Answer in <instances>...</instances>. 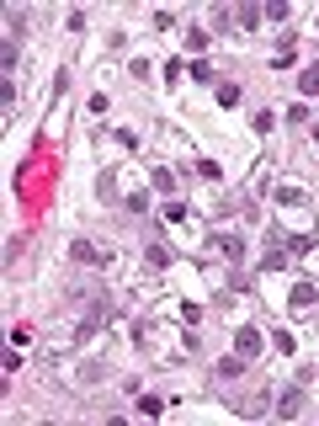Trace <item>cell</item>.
<instances>
[{
	"label": "cell",
	"instance_id": "9a60e30c",
	"mask_svg": "<svg viewBox=\"0 0 319 426\" xmlns=\"http://www.w3.org/2000/svg\"><path fill=\"white\" fill-rule=\"evenodd\" d=\"M144 256H149L155 266H170V262H176V256H170V251H165L160 240H149V245H144Z\"/></svg>",
	"mask_w": 319,
	"mask_h": 426
},
{
	"label": "cell",
	"instance_id": "4fadbf2b",
	"mask_svg": "<svg viewBox=\"0 0 319 426\" xmlns=\"http://www.w3.org/2000/svg\"><path fill=\"white\" fill-rule=\"evenodd\" d=\"M298 91L303 96H319V64H309V70L298 75Z\"/></svg>",
	"mask_w": 319,
	"mask_h": 426
},
{
	"label": "cell",
	"instance_id": "52a82bcc",
	"mask_svg": "<svg viewBox=\"0 0 319 426\" xmlns=\"http://www.w3.org/2000/svg\"><path fill=\"white\" fill-rule=\"evenodd\" d=\"M149 182H155V192H160V198H176V176H170L165 165H160V171H149Z\"/></svg>",
	"mask_w": 319,
	"mask_h": 426
},
{
	"label": "cell",
	"instance_id": "44dd1931",
	"mask_svg": "<svg viewBox=\"0 0 319 426\" xmlns=\"http://www.w3.org/2000/svg\"><path fill=\"white\" fill-rule=\"evenodd\" d=\"M192 81L208 85V81H213V64H208V59H192Z\"/></svg>",
	"mask_w": 319,
	"mask_h": 426
},
{
	"label": "cell",
	"instance_id": "3957f363",
	"mask_svg": "<svg viewBox=\"0 0 319 426\" xmlns=\"http://www.w3.org/2000/svg\"><path fill=\"white\" fill-rule=\"evenodd\" d=\"M303 405H309V389H303V384H287V389L277 394V416H282V421H293Z\"/></svg>",
	"mask_w": 319,
	"mask_h": 426
},
{
	"label": "cell",
	"instance_id": "8992f818",
	"mask_svg": "<svg viewBox=\"0 0 319 426\" xmlns=\"http://www.w3.org/2000/svg\"><path fill=\"white\" fill-rule=\"evenodd\" d=\"M287 304H293V309H314V283H293Z\"/></svg>",
	"mask_w": 319,
	"mask_h": 426
},
{
	"label": "cell",
	"instance_id": "277c9868",
	"mask_svg": "<svg viewBox=\"0 0 319 426\" xmlns=\"http://www.w3.org/2000/svg\"><path fill=\"white\" fill-rule=\"evenodd\" d=\"M69 256H75V262H85V266H107V262H112V251H101V245H91L85 235H80V240L69 245Z\"/></svg>",
	"mask_w": 319,
	"mask_h": 426
},
{
	"label": "cell",
	"instance_id": "484cf974",
	"mask_svg": "<svg viewBox=\"0 0 319 426\" xmlns=\"http://www.w3.org/2000/svg\"><path fill=\"white\" fill-rule=\"evenodd\" d=\"M165 219L181 224V219H186V203H176V198H170V203H165Z\"/></svg>",
	"mask_w": 319,
	"mask_h": 426
},
{
	"label": "cell",
	"instance_id": "d4e9b609",
	"mask_svg": "<svg viewBox=\"0 0 319 426\" xmlns=\"http://www.w3.org/2000/svg\"><path fill=\"white\" fill-rule=\"evenodd\" d=\"M16 262H21V240H6V272H11Z\"/></svg>",
	"mask_w": 319,
	"mask_h": 426
},
{
	"label": "cell",
	"instance_id": "2e32d148",
	"mask_svg": "<svg viewBox=\"0 0 319 426\" xmlns=\"http://www.w3.org/2000/svg\"><path fill=\"white\" fill-rule=\"evenodd\" d=\"M293 59H298V54H293V38H282V48L272 54V64H277V70H293Z\"/></svg>",
	"mask_w": 319,
	"mask_h": 426
},
{
	"label": "cell",
	"instance_id": "ffe728a7",
	"mask_svg": "<svg viewBox=\"0 0 319 426\" xmlns=\"http://www.w3.org/2000/svg\"><path fill=\"white\" fill-rule=\"evenodd\" d=\"M197 176H202V182H219L223 165H219V160H197Z\"/></svg>",
	"mask_w": 319,
	"mask_h": 426
},
{
	"label": "cell",
	"instance_id": "6da1fadb",
	"mask_svg": "<svg viewBox=\"0 0 319 426\" xmlns=\"http://www.w3.org/2000/svg\"><path fill=\"white\" fill-rule=\"evenodd\" d=\"M208 251H219L229 266H245V240L239 235H208Z\"/></svg>",
	"mask_w": 319,
	"mask_h": 426
},
{
	"label": "cell",
	"instance_id": "e0dca14e",
	"mask_svg": "<svg viewBox=\"0 0 319 426\" xmlns=\"http://www.w3.org/2000/svg\"><path fill=\"white\" fill-rule=\"evenodd\" d=\"M261 17H266V21H287V0H266Z\"/></svg>",
	"mask_w": 319,
	"mask_h": 426
},
{
	"label": "cell",
	"instance_id": "5b68a950",
	"mask_svg": "<svg viewBox=\"0 0 319 426\" xmlns=\"http://www.w3.org/2000/svg\"><path fill=\"white\" fill-rule=\"evenodd\" d=\"M239 373H245V357H239V352L219 357V368H213V379H223V384H229V379H239Z\"/></svg>",
	"mask_w": 319,
	"mask_h": 426
},
{
	"label": "cell",
	"instance_id": "7a4b0ae2",
	"mask_svg": "<svg viewBox=\"0 0 319 426\" xmlns=\"http://www.w3.org/2000/svg\"><path fill=\"white\" fill-rule=\"evenodd\" d=\"M261 346H266V336H261L256 325H239V330H234V352L245 357V363H256V357H261Z\"/></svg>",
	"mask_w": 319,
	"mask_h": 426
},
{
	"label": "cell",
	"instance_id": "7c38bea8",
	"mask_svg": "<svg viewBox=\"0 0 319 426\" xmlns=\"http://www.w3.org/2000/svg\"><path fill=\"white\" fill-rule=\"evenodd\" d=\"M186 48H192V54H208V48H213V43H208V32H202V27H186Z\"/></svg>",
	"mask_w": 319,
	"mask_h": 426
},
{
	"label": "cell",
	"instance_id": "603a6c76",
	"mask_svg": "<svg viewBox=\"0 0 319 426\" xmlns=\"http://www.w3.org/2000/svg\"><path fill=\"white\" fill-rule=\"evenodd\" d=\"M122 203H128V213H149V198H144V192H128Z\"/></svg>",
	"mask_w": 319,
	"mask_h": 426
},
{
	"label": "cell",
	"instance_id": "8fae6325",
	"mask_svg": "<svg viewBox=\"0 0 319 426\" xmlns=\"http://www.w3.org/2000/svg\"><path fill=\"white\" fill-rule=\"evenodd\" d=\"M16 59H21V43H6V48H0V70H6V81L16 75Z\"/></svg>",
	"mask_w": 319,
	"mask_h": 426
},
{
	"label": "cell",
	"instance_id": "d6986e66",
	"mask_svg": "<svg viewBox=\"0 0 319 426\" xmlns=\"http://www.w3.org/2000/svg\"><path fill=\"white\" fill-rule=\"evenodd\" d=\"M229 27H234V11H229V6H219V11H213V32H229Z\"/></svg>",
	"mask_w": 319,
	"mask_h": 426
},
{
	"label": "cell",
	"instance_id": "9c48e42d",
	"mask_svg": "<svg viewBox=\"0 0 319 426\" xmlns=\"http://www.w3.org/2000/svg\"><path fill=\"white\" fill-rule=\"evenodd\" d=\"M282 245H287V251H293V256H309V251H314V235H282Z\"/></svg>",
	"mask_w": 319,
	"mask_h": 426
},
{
	"label": "cell",
	"instance_id": "ba28073f",
	"mask_svg": "<svg viewBox=\"0 0 319 426\" xmlns=\"http://www.w3.org/2000/svg\"><path fill=\"white\" fill-rule=\"evenodd\" d=\"M277 203L282 208H303V203H309V192H303V187H277Z\"/></svg>",
	"mask_w": 319,
	"mask_h": 426
},
{
	"label": "cell",
	"instance_id": "4316f807",
	"mask_svg": "<svg viewBox=\"0 0 319 426\" xmlns=\"http://www.w3.org/2000/svg\"><path fill=\"white\" fill-rule=\"evenodd\" d=\"M6 21H11V43H16L21 32H27V17H21V11H11V17H6Z\"/></svg>",
	"mask_w": 319,
	"mask_h": 426
},
{
	"label": "cell",
	"instance_id": "5bb4252c",
	"mask_svg": "<svg viewBox=\"0 0 319 426\" xmlns=\"http://www.w3.org/2000/svg\"><path fill=\"white\" fill-rule=\"evenodd\" d=\"M266 405H272V394H250V400L239 405V416H266Z\"/></svg>",
	"mask_w": 319,
	"mask_h": 426
},
{
	"label": "cell",
	"instance_id": "7402d4cb",
	"mask_svg": "<svg viewBox=\"0 0 319 426\" xmlns=\"http://www.w3.org/2000/svg\"><path fill=\"white\" fill-rule=\"evenodd\" d=\"M96 192H101V198H107V203H112V198H118V176L107 171V176H101V182H96Z\"/></svg>",
	"mask_w": 319,
	"mask_h": 426
},
{
	"label": "cell",
	"instance_id": "cb8c5ba5",
	"mask_svg": "<svg viewBox=\"0 0 319 426\" xmlns=\"http://www.w3.org/2000/svg\"><path fill=\"white\" fill-rule=\"evenodd\" d=\"M139 410H144V416H160V410H165V400H160V394H144Z\"/></svg>",
	"mask_w": 319,
	"mask_h": 426
},
{
	"label": "cell",
	"instance_id": "ac0fdd59",
	"mask_svg": "<svg viewBox=\"0 0 319 426\" xmlns=\"http://www.w3.org/2000/svg\"><path fill=\"white\" fill-rule=\"evenodd\" d=\"M239 96H245V91H239L234 81H229V85H219V107H239Z\"/></svg>",
	"mask_w": 319,
	"mask_h": 426
},
{
	"label": "cell",
	"instance_id": "30bf717a",
	"mask_svg": "<svg viewBox=\"0 0 319 426\" xmlns=\"http://www.w3.org/2000/svg\"><path fill=\"white\" fill-rule=\"evenodd\" d=\"M234 21L245 27V32H250V27H261L266 17H261V6H234Z\"/></svg>",
	"mask_w": 319,
	"mask_h": 426
}]
</instances>
